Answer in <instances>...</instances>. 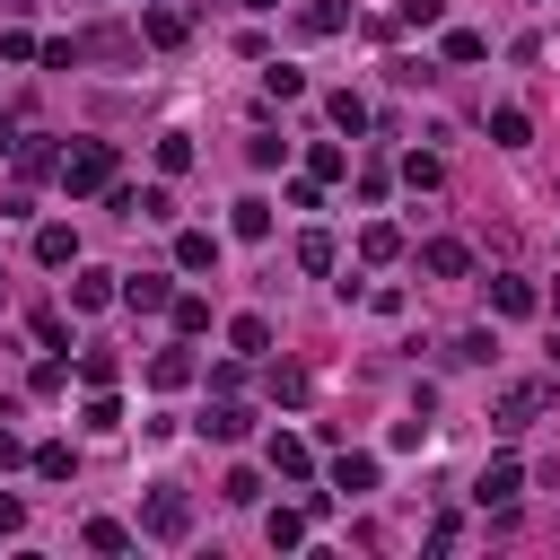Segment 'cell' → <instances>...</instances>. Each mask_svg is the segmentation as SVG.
Returning <instances> with one entry per match:
<instances>
[{"label": "cell", "instance_id": "6da1fadb", "mask_svg": "<svg viewBox=\"0 0 560 560\" xmlns=\"http://www.w3.org/2000/svg\"><path fill=\"white\" fill-rule=\"evenodd\" d=\"M551 402H560V385H551V376H525V385H508V394L490 402V429H499V438H525Z\"/></svg>", "mask_w": 560, "mask_h": 560}, {"label": "cell", "instance_id": "7a4b0ae2", "mask_svg": "<svg viewBox=\"0 0 560 560\" xmlns=\"http://www.w3.org/2000/svg\"><path fill=\"white\" fill-rule=\"evenodd\" d=\"M61 184H70V192H114V149H105V140H79V149L61 158Z\"/></svg>", "mask_w": 560, "mask_h": 560}, {"label": "cell", "instance_id": "3957f363", "mask_svg": "<svg viewBox=\"0 0 560 560\" xmlns=\"http://www.w3.org/2000/svg\"><path fill=\"white\" fill-rule=\"evenodd\" d=\"M140 525H149L158 542H184V534H192V499H184V490H149V508H140Z\"/></svg>", "mask_w": 560, "mask_h": 560}, {"label": "cell", "instance_id": "277c9868", "mask_svg": "<svg viewBox=\"0 0 560 560\" xmlns=\"http://www.w3.org/2000/svg\"><path fill=\"white\" fill-rule=\"evenodd\" d=\"M516 490H525V472H516V455H499V464H490V472L472 481V499H481V508H516Z\"/></svg>", "mask_w": 560, "mask_h": 560}, {"label": "cell", "instance_id": "5b68a950", "mask_svg": "<svg viewBox=\"0 0 560 560\" xmlns=\"http://www.w3.org/2000/svg\"><path fill=\"white\" fill-rule=\"evenodd\" d=\"M420 271H438V280H464V271H472V254H464L455 236H429V245H420Z\"/></svg>", "mask_w": 560, "mask_h": 560}, {"label": "cell", "instance_id": "8992f818", "mask_svg": "<svg viewBox=\"0 0 560 560\" xmlns=\"http://www.w3.org/2000/svg\"><path fill=\"white\" fill-rule=\"evenodd\" d=\"M394 254H402V228L394 219H368L359 228V262H394Z\"/></svg>", "mask_w": 560, "mask_h": 560}, {"label": "cell", "instance_id": "52a82bcc", "mask_svg": "<svg viewBox=\"0 0 560 560\" xmlns=\"http://www.w3.org/2000/svg\"><path fill=\"white\" fill-rule=\"evenodd\" d=\"M490 306H499V315H534L542 298H534V280H516V271H499V280H490Z\"/></svg>", "mask_w": 560, "mask_h": 560}, {"label": "cell", "instance_id": "ba28073f", "mask_svg": "<svg viewBox=\"0 0 560 560\" xmlns=\"http://www.w3.org/2000/svg\"><path fill=\"white\" fill-rule=\"evenodd\" d=\"M245 429H254V411H245V402H210V420H201V438H219V446H236Z\"/></svg>", "mask_w": 560, "mask_h": 560}, {"label": "cell", "instance_id": "9c48e42d", "mask_svg": "<svg viewBox=\"0 0 560 560\" xmlns=\"http://www.w3.org/2000/svg\"><path fill=\"white\" fill-rule=\"evenodd\" d=\"M35 262H44V271L79 262V236H70V228H35Z\"/></svg>", "mask_w": 560, "mask_h": 560}, {"label": "cell", "instance_id": "30bf717a", "mask_svg": "<svg viewBox=\"0 0 560 560\" xmlns=\"http://www.w3.org/2000/svg\"><path fill=\"white\" fill-rule=\"evenodd\" d=\"M175 262H184V271H210V262H219V236H210V228H184V236H175Z\"/></svg>", "mask_w": 560, "mask_h": 560}, {"label": "cell", "instance_id": "8fae6325", "mask_svg": "<svg viewBox=\"0 0 560 560\" xmlns=\"http://www.w3.org/2000/svg\"><path fill=\"white\" fill-rule=\"evenodd\" d=\"M122 298H131L140 315H158V306H166L175 289H166V271H131V280H122Z\"/></svg>", "mask_w": 560, "mask_h": 560}, {"label": "cell", "instance_id": "7c38bea8", "mask_svg": "<svg viewBox=\"0 0 560 560\" xmlns=\"http://www.w3.org/2000/svg\"><path fill=\"white\" fill-rule=\"evenodd\" d=\"M149 385H158V394L192 385V350H158V359H149Z\"/></svg>", "mask_w": 560, "mask_h": 560}, {"label": "cell", "instance_id": "4fadbf2b", "mask_svg": "<svg viewBox=\"0 0 560 560\" xmlns=\"http://www.w3.org/2000/svg\"><path fill=\"white\" fill-rule=\"evenodd\" d=\"M271 472H280V481H306V472H315L306 438H271Z\"/></svg>", "mask_w": 560, "mask_h": 560}, {"label": "cell", "instance_id": "5bb4252c", "mask_svg": "<svg viewBox=\"0 0 560 560\" xmlns=\"http://www.w3.org/2000/svg\"><path fill=\"white\" fill-rule=\"evenodd\" d=\"M298 26H306V35H341V26H350V0H306Z\"/></svg>", "mask_w": 560, "mask_h": 560}, {"label": "cell", "instance_id": "9a60e30c", "mask_svg": "<svg viewBox=\"0 0 560 560\" xmlns=\"http://www.w3.org/2000/svg\"><path fill=\"white\" fill-rule=\"evenodd\" d=\"M490 140H499V149H525V140H534L525 105H499V114H490Z\"/></svg>", "mask_w": 560, "mask_h": 560}, {"label": "cell", "instance_id": "2e32d148", "mask_svg": "<svg viewBox=\"0 0 560 560\" xmlns=\"http://www.w3.org/2000/svg\"><path fill=\"white\" fill-rule=\"evenodd\" d=\"M332 490H350V499L376 490V455H341V464H332Z\"/></svg>", "mask_w": 560, "mask_h": 560}, {"label": "cell", "instance_id": "e0dca14e", "mask_svg": "<svg viewBox=\"0 0 560 560\" xmlns=\"http://www.w3.org/2000/svg\"><path fill=\"white\" fill-rule=\"evenodd\" d=\"M262 534H271V551H298V542H306V516H298V508H271Z\"/></svg>", "mask_w": 560, "mask_h": 560}, {"label": "cell", "instance_id": "ac0fdd59", "mask_svg": "<svg viewBox=\"0 0 560 560\" xmlns=\"http://www.w3.org/2000/svg\"><path fill=\"white\" fill-rule=\"evenodd\" d=\"M140 35H149V44H184L192 26H184V9H149V18H140Z\"/></svg>", "mask_w": 560, "mask_h": 560}, {"label": "cell", "instance_id": "d6986e66", "mask_svg": "<svg viewBox=\"0 0 560 560\" xmlns=\"http://www.w3.org/2000/svg\"><path fill=\"white\" fill-rule=\"evenodd\" d=\"M105 298H114V271H79V280H70V306H79V315L105 306Z\"/></svg>", "mask_w": 560, "mask_h": 560}, {"label": "cell", "instance_id": "ffe728a7", "mask_svg": "<svg viewBox=\"0 0 560 560\" xmlns=\"http://www.w3.org/2000/svg\"><path fill=\"white\" fill-rule=\"evenodd\" d=\"M166 315H175V332H210V298H192V289L166 298Z\"/></svg>", "mask_w": 560, "mask_h": 560}, {"label": "cell", "instance_id": "44dd1931", "mask_svg": "<svg viewBox=\"0 0 560 560\" xmlns=\"http://www.w3.org/2000/svg\"><path fill=\"white\" fill-rule=\"evenodd\" d=\"M228 341H236V359H254V350H271V324H262V315H236Z\"/></svg>", "mask_w": 560, "mask_h": 560}, {"label": "cell", "instance_id": "7402d4cb", "mask_svg": "<svg viewBox=\"0 0 560 560\" xmlns=\"http://www.w3.org/2000/svg\"><path fill=\"white\" fill-rule=\"evenodd\" d=\"M26 464H35V472H44V481H70V472H79V455H70V446H61V438H52V446H35V455H26Z\"/></svg>", "mask_w": 560, "mask_h": 560}, {"label": "cell", "instance_id": "603a6c76", "mask_svg": "<svg viewBox=\"0 0 560 560\" xmlns=\"http://www.w3.org/2000/svg\"><path fill=\"white\" fill-rule=\"evenodd\" d=\"M341 166H350V158H341V140H315V149H306V175H315V184H332Z\"/></svg>", "mask_w": 560, "mask_h": 560}, {"label": "cell", "instance_id": "cb8c5ba5", "mask_svg": "<svg viewBox=\"0 0 560 560\" xmlns=\"http://www.w3.org/2000/svg\"><path fill=\"white\" fill-rule=\"evenodd\" d=\"M122 210H131V219H175V201H166V184H140V192H131Z\"/></svg>", "mask_w": 560, "mask_h": 560}, {"label": "cell", "instance_id": "d4e9b609", "mask_svg": "<svg viewBox=\"0 0 560 560\" xmlns=\"http://www.w3.org/2000/svg\"><path fill=\"white\" fill-rule=\"evenodd\" d=\"M298 271H332V236H324V228L298 236Z\"/></svg>", "mask_w": 560, "mask_h": 560}, {"label": "cell", "instance_id": "484cf974", "mask_svg": "<svg viewBox=\"0 0 560 560\" xmlns=\"http://www.w3.org/2000/svg\"><path fill=\"white\" fill-rule=\"evenodd\" d=\"M219 499H228V508H254V499H262V472H245V464H236V472L219 481Z\"/></svg>", "mask_w": 560, "mask_h": 560}, {"label": "cell", "instance_id": "4316f807", "mask_svg": "<svg viewBox=\"0 0 560 560\" xmlns=\"http://www.w3.org/2000/svg\"><path fill=\"white\" fill-rule=\"evenodd\" d=\"M324 114H332V131H368V105H359V96H350V88H341V96H332V105H324Z\"/></svg>", "mask_w": 560, "mask_h": 560}, {"label": "cell", "instance_id": "83f0119b", "mask_svg": "<svg viewBox=\"0 0 560 560\" xmlns=\"http://www.w3.org/2000/svg\"><path fill=\"white\" fill-rule=\"evenodd\" d=\"M184 166H192V140L166 131V140H158V175H184Z\"/></svg>", "mask_w": 560, "mask_h": 560}, {"label": "cell", "instance_id": "f1b7e54d", "mask_svg": "<svg viewBox=\"0 0 560 560\" xmlns=\"http://www.w3.org/2000/svg\"><path fill=\"white\" fill-rule=\"evenodd\" d=\"M88 551H131V534L114 516H88Z\"/></svg>", "mask_w": 560, "mask_h": 560}, {"label": "cell", "instance_id": "f546056e", "mask_svg": "<svg viewBox=\"0 0 560 560\" xmlns=\"http://www.w3.org/2000/svg\"><path fill=\"white\" fill-rule=\"evenodd\" d=\"M481 52H490V44H481L472 26H446V61H481Z\"/></svg>", "mask_w": 560, "mask_h": 560}, {"label": "cell", "instance_id": "4dcf8cb0", "mask_svg": "<svg viewBox=\"0 0 560 560\" xmlns=\"http://www.w3.org/2000/svg\"><path fill=\"white\" fill-rule=\"evenodd\" d=\"M262 88H271V96H280V105H289V96H306V79H298V70H289V61H271V70H262Z\"/></svg>", "mask_w": 560, "mask_h": 560}, {"label": "cell", "instance_id": "1f68e13d", "mask_svg": "<svg viewBox=\"0 0 560 560\" xmlns=\"http://www.w3.org/2000/svg\"><path fill=\"white\" fill-rule=\"evenodd\" d=\"M236 236H271V201H236Z\"/></svg>", "mask_w": 560, "mask_h": 560}, {"label": "cell", "instance_id": "d6a6232c", "mask_svg": "<svg viewBox=\"0 0 560 560\" xmlns=\"http://www.w3.org/2000/svg\"><path fill=\"white\" fill-rule=\"evenodd\" d=\"M490 350H499V341H490V332H455V350H446V359H464V368H481V359H490Z\"/></svg>", "mask_w": 560, "mask_h": 560}, {"label": "cell", "instance_id": "836d02e7", "mask_svg": "<svg viewBox=\"0 0 560 560\" xmlns=\"http://www.w3.org/2000/svg\"><path fill=\"white\" fill-rule=\"evenodd\" d=\"M271 402H306V368H271Z\"/></svg>", "mask_w": 560, "mask_h": 560}, {"label": "cell", "instance_id": "e575fe53", "mask_svg": "<svg viewBox=\"0 0 560 560\" xmlns=\"http://www.w3.org/2000/svg\"><path fill=\"white\" fill-rule=\"evenodd\" d=\"M88 429H122V402H114V394H105V385H96V394H88Z\"/></svg>", "mask_w": 560, "mask_h": 560}, {"label": "cell", "instance_id": "d590c367", "mask_svg": "<svg viewBox=\"0 0 560 560\" xmlns=\"http://www.w3.org/2000/svg\"><path fill=\"white\" fill-rule=\"evenodd\" d=\"M245 158H254V166H280V158H289V140H271V131H254V140H245Z\"/></svg>", "mask_w": 560, "mask_h": 560}, {"label": "cell", "instance_id": "8d00e7d4", "mask_svg": "<svg viewBox=\"0 0 560 560\" xmlns=\"http://www.w3.org/2000/svg\"><path fill=\"white\" fill-rule=\"evenodd\" d=\"M26 455H35V446H26V438H18L9 420H0V472H9V464H26Z\"/></svg>", "mask_w": 560, "mask_h": 560}, {"label": "cell", "instance_id": "74e56055", "mask_svg": "<svg viewBox=\"0 0 560 560\" xmlns=\"http://www.w3.org/2000/svg\"><path fill=\"white\" fill-rule=\"evenodd\" d=\"M446 18V0H402V26H438Z\"/></svg>", "mask_w": 560, "mask_h": 560}, {"label": "cell", "instance_id": "f35d334b", "mask_svg": "<svg viewBox=\"0 0 560 560\" xmlns=\"http://www.w3.org/2000/svg\"><path fill=\"white\" fill-rule=\"evenodd\" d=\"M18 525H26V499H9V490H0V534H18Z\"/></svg>", "mask_w": 560, "mask_h": 560}, {"label": "cell", "instance_id": "ab89813d", "mask_svg": "<svg viewBox=\"0 0 560 560\" xmlns=\"http://www.w3.org/2000/svg\"><path fill=\"white\" fill-rule=\"evenodd\" d=\"M245 9H254V18H262V9H280V0H245Z\"/></svg>", "mask_w": 560, "mask_h": 560}, {"label": "cell", "instance_id": "60d3db41", "mask_svg": "<svg viewBox=\"0 0 560 560\" xmlns=\"http://www.w3.org/2000/svg\"><path fill=\"white\" fill-rule=\"evenodd\" d=\"M551 315H560V289H551Z\"/></svg>", "mask_w": 560, "mask_h": 560}, {"label": "cell", "instance_id": "b9f144b4", "mask_svg": "<svg viewBox=\"0 0 560 560\" xmlns=\"http://www.w3.org/2000/svg\"><path fill=\"white\" fill-rule=\"evenodd\" d=\"M9 9H26V0H9Z\"/></svg>", "mask_w": 560, "mask_h": 560}]
</instances>
